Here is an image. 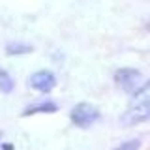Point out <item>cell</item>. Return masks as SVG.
<instances>
[{
  "instance_id": "obj_10",
  "label": "cell",
  "mask_w": 150,
  "mask_h": 150,
  "mask_svg": "<svg viewBox=\"0 0 150 150\" xmlns=\"http://www.w3.org/2000/svg\"><path fill=\"white\" fill-rule=\"evenodd\" d=\"M2 141H4V131L0 129V144H2Z\"/></svg>"
},
{
  "instance_id": "obj_8",
  "label": "cell",
  "mask_w": 150,
  "mask_h": 150,
  "mask_svg": "<svg viewBox=\"0 0 150 150\" xmlns=\"http://www.w3.org/2000/svg\"><path fill=\"white\" fill-rule=\"evenodd\" d=\"M141 148V139H128L124 143H120L118 146H115L112 150H139Z\"/></svg>"
},
{
  "instance_id": "obj_2",
  "label": "cell",
  "mask_w": 150,
  "mask_h": 150,
  "mask_svg": "<svg viewBox=\"0 0 150 150\" xmlns=\"http://www.w3.org/2000/svg\"><path fill=\"white\" fill-rule=\"evenodd\" d=\"M100 118H101L100 109L90 101H79L69 109V120H71V124L81 128V129H86L90 126H94Z\"/></svg>"
},
{
  "instance_id": "obj_7",
  "label": "cell",
  "mask_w": 150,
  "mask_h": 150,
  "mask_svg": "<svg viewBox=\"0 0 150 150\" xmlns=\"http://www.w3.org/2000/svg\"><path fill=\"white\" fill-rule=\"evenodd\" d=\"M13 90H15V79L8 69L0 66V94H11Z\"/></svg>"
},
{
  "instance_id": "obj_6",
  "label": "cell",
  "mask_w": 150,
  "mask_h": 150,
  "mask_svg": "<svg viewBox=\"0 0 150 150\" xmlns=\"http://www.w3.org/2000/svg\"><path fill=\"white\" fill-rule=\"evenodd\" d=\"M4 53L8 56H25L34 53V45L28 41H8L4 45Z\"/></svg>"
},
{
  "instance_id": "obj_4",
  "label": "cell",
  "mask_w": 150,
  "mask_h": 150,
  "mask_svg": "<svg viewBox=\"0 0 150 150\" xmlns=\"http://www.w3.org/2000/svg\"><path fill=\"white\" fill-rule=\"evenodd\" d=\"M56 83H58V79H56L54 71H51V69H38V71L30 73V77H28V86L40 94L53 92Z\"/></svg>"
},
{
  "instance_id": "obj_3",
  "label": "cell",
  "mask_w": 150,
  "mask_h": 150,
  "mask_svg": "<svg viewBox=\"0 0 150 150\" xmlns=\"http://www.w3.org/2000/svg\"><path fill=\"white\" fill-rule=\"evenodd\" d=\"M112 81H115V86L120 92L131 94L141 86V71L137 68H128V66L118 68L112 73Z\"/></svg>"
},
{
  "instance_id": "obj_11",
  "label": "cell",
  "mask_w": 150,
  "mask_h": 150,
  "mask_svg": "<svg viewBox=\"0 0 150 150\" xmlns=\"http://www.w3.org/2000/svg\"><path fill=\"white\" fill-rule=\"evenodd\" d=\"M146 30H148V32H150V21H148V23H146Z\"/></svg>"
},
{
  "instance_id": "obj_1",
  "label": "cell",
  "mask_w": 150,
  "mask_h": 150,
  "mask_svg": "<svg viewBox=\"0 0 150 150\" xmlns=\"http://www.w3.org/2000/svg\"><path fill=\"white\" fill-rule=\"evenodd\" d=\"M118 120L124 128H133V126L150 122V79L141 83L137 90L129 94L128 105L122 111Z\"/></svg>"
},
{
  "instance_id": "obj_9",
  "label": "cell",
  "mask_w": 150,
  "mask_h": 150,
  "mask_svg": "<svg viewBox=\"0 0 150 150\" xmlns=\"http://www.w3.org/2000/svg\"><path fill=\"white\" fill-rule=\"evenodd\" d=\"M0 150H15V144L4 139V141H2V144H0Z\"/></svg>"
},
{
  "instance_id": "obj_5",
  "label": "cell",
  "mask_w": 150,
  "mask_h": 150,
  "mask_svg": "<svg viewBox=\"0 0 150 150\" xmlns=\"http://www.w3.org/2000/svg\"><path fill=\"white\" fill-rule=\"evenodd\" d=\"M60 109V105L53 100H38L25 105L21 111V116H34V115H53Z\"/></svg>"
}]
</instances>
